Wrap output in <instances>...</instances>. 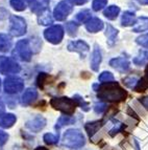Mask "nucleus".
<instances>
[{
  "mask_svg": "<svg viewBox=\"0 0 148 150\" xmlns=\"http://www.w3.org/2000/svg\"><path fill=\"white\" fill-rule=\"evenodd\" d=\"M72 10H73V6H72L69 0H63V1L57 3L54 11H53L54 19H57V21L65 20L69 16L70 13L72 12Z\"/></svg>",
  "mask_w": 148,
  "mask_h": 150,
  "instance_id": "obj_7",
  "label": "nucleus"
},
{
  "mask_svg": "<svg viewBox=\"0 0 148 150\" xmlns=\"http://www.w3.org/2000/svg\"><path fill=\"white\" fill-rule=\"evenodd\" d=\"M44 37L52 44H59L64 38V28L61 25H53L44 32Z\"/></svg>",
  "mask_w": 148,
  "mask_h": 150,
  "instance_id": "obj_5",
  "label": "nucleus"
},
{
  "mask_svg": "<svg viewBox=\"0 0 148 150\" xmlns=\"http://www.w3.org/2000/svg\"><path fill=\"white\" fill-rule=\"evenodd\" d=\"M3 110H4V104H3V102L1 100H0V113L2 112Z\"/></svg>",
  "mask_w": 148,
  "mask_h": 150,
  "instance_id": "obj_41",
  "label": "nucleus"
},
{
  "mask_svg": "<svg viewBox=\"0 0 148 150\" xmlns=\"http://www.w3.org/2000/svg\"><path fill=\"white\" fill-rule=\"evenodd\" d=\"M44 139V142L48 145H53V144H57L59 142V135H54L52 133H46L43 137Z\"/></svg>",
  "mask_w": 148,
  "mask_h": 150,
  "instance_id": "obj_30",
  "label": "nucleus"
},
{
  "mask_svg": "<svg viewBox=\"0 0 148 150\" xmlns=\"http://www.w3.org/2000/svg\"><path fill=\"white\" fill-rule=\"evenodd\" d=\"M98 80L100 81V82H111V81L114 80V76L112 73H110V71H103L102 74H100L98 77Z\"/></svg>",
  "mask_w": 148,
  "mask_h": 150,
  "instance_id": "obj_34",
  "label": "nucleus"
},
{
  "mask_svg": "<svg viewBox=\"0 0 148 150\" xmlns=\"http://www.w3.org/2000/svg\"><path fill=\"white\" fill-rule=\"evenodd\" d=\"M105 36L108 38V44L112 46V45H114V43L116 42L117 36H118V30L115 28L114 26H112L111 24H108Z\"/></svg>",
  "mask_w": 148,
  "mask_h": 150,
  "instance_id": "obj_19",
  "label": "nucleus"
},
{
  "mask_svg": "<svg viewBox=\"0 0 148 150\" xmlns=\"http://www.w3.org/2000/svg\"><path fill=\"white\" fill-rule=\"evenodd\" d=\"M147 88H148V79L147 78H142L141 80H139L137 82V85L135 86V91L142 93V91H145Z\"/></svg>",
  "mask_w": 148,
  "mask_h": 150,
  "instance_id": "obj_28",
  "label": "nucleus"
},
{
  "mask_svg": "<svg viewBox=\"0 0 148 150\" xmlns=\"http://www.w3.org/2000/svg\"><path fill=\"white\" fill-rule=\"evenodd\" d=\"M0 86H1V80H0Z\"/></svg>",
  "mask_w": 148,
  "mask_h": 150,
  "instance_id": "obj_45",
  "label": "nucleus"
},
{
  "mask_svg": "<svg viewBox=\"0 0 148 150\" xmlns=\"http://www.w3.org/2000/svg\"><path fill=\"white\" fill-rule=\"evenodd\" d=\"M21 70L20 65L18 62L14 61L10 58H2L0 60V73L3 75H8V74H18Z\"/></svg>",
  "mask_w": 148,
  "mask_h": 150,
  "instance_id": "obj_8",
  "label": "nucleus"
},
{
  "mask_svg": "<svg viewBox=\"0 0 148 150\" xmlns=\"http://www.w3.org/2000/svg\"><path fill=\"white\" fill-rule=\"evenodd\" d=\"M48 5H49V0H37L31 5V11L36 14H41L44 11L48 10Z\"/></svg>",
  "mask_w": 148,
  "mask_h": 150,
  "instance_id": "obj_18",
  "label": "nucleus"
},
{
  "mask_svg": "<svg viewBox=\"0 0 148 150\" xmlns=\"http://www.w3.org/2000/svg\"><path fill=\"white\" fill-rule=\"evenodd\" d=\"M24 88V82L19 77H8L4 80V90L6 93L14 95Z\"/></svg>",
  "mask_w": 148,
  "mask_h": 150,
  "instance_id": "obj_6",
  "label": "nucleus"
},
{
  "mask_svg": "<svg viewBox=\"0 0 148 150\" xmlns=\"http://www.w3.org/2000/svg\"><path fill=\"white\" fill-rule=\"evenodd\" d=\"M25 126L32 132H39L40 130H42L46 126V119L42 115H37L31 120L27 121Z\"/></svg>",
  "mask_w": 148,
  "mask_h": 150,
  "instance_id": "obj_10",
  "label": "nucleus"
},
{
  "mask_svg": "<svg viewBox=\"0 0 148 150\" xmlns=\"http://www.w3.org/2000/svg\"><path fill=\"white\" fill-rule=\"evenodd\" d=\"M70 1L76 5H82V4H84V3L88 2L89 0H70Z\"/></svg>",
  "mask_w": 148,
  "mask_h": 150,
  "instance_id": "obj_40",
  "label": "nucleus"
},
{
  "mask_svg": "<svg viewBox=\"0 0 148 150\" xmlns=\"http://www.w3.org/2000/svg\"><path fill=\"white\" fill-rule=\"evenodd\" d=\"M102 126L101 121H95V122H91V123H87L84 128H86L87 132L89 134V137H93L95 133L98 131V129Z\"/></svg>",
  "mask_w": 148,
  "mask_h": 150,
  "instance_id": "obj_22",
  "label": "nucleus"
},
{
  "mask_svg": "<svg viewBox=\"0 0 148 150\" xmlns=\"http://www.w3.org/2000/svg\"><path fill=\"white\" fill-rule=\"evenodd\" d=\"M50 105L57 110L62 111L66 115L71 117L75 112V108L77 104L73 99H70L68 97H61V98H52L50 100Z\"/></svg>",
  "mask_w": 148,
  "mask_h": 150,
  "instance_id": "obj_3",
  "label": "nucleus"
},
{
  "mask_svg": "<svg viewBox=\"0 0 148 150\" xmlns=\"http://www.w3.org/2000/svg\"><path fill=\"white\" fill-rule=\"evenodd\" d=\"M148 61V53H141L140 56L133 59V63L137 65H143Z\"/></svg>",
  "mask_w": 148,
  "mask_h": 150,
  "instance_id": "obj_33",
  "label": "nucleus"
},
{
  "mask_svg": "<svg viewBox=\"0 0 148 150\" xmlns=\"http://www.w3.org/2000/svg\"><path fill=\"white\" fill-rule=\"evenodd\" d=\"M38 20H39V24H42V25L51 24L52 23V17H51V14H50L49 10H46L43 13H41L40 16H39V18H38Z\"/></svg>",
  "mask_w": 148,
  "mask_h": 150,
  "instance_id": "obj_24",
  "label": "nucleus"
},
{
  "mask_svg": "<svg viewBox=\"0 0 148 150\" xmlns=\"http://www.w3.org/2000/svg\"><path fill=\"white\" fill-rule=\"evenodd\" d=\"M105 109H106V105L103 104V103L95 104V106H94V110H95V112H97V113H102Z\"/></svg>",
  "mask_w": 148,
  "mask_h": 150,
  "instance_id": "obj_38",
  "label": "nucleus"
},
{
  "mask_svg": "<svg viewBox=\"0 0 148 150\" xmlns=\"http://www.w3.org/2000/svg\"><path fill=\"white\" fill-rule=\"evenodd\" d=\"M148 30V17H140L136 22V25L133 26V33H141Z\"/></svg>",
  "mask_w": 148,
  "mask_h": 150,
  "instance_id": "obj_21",
  "label": "nucleus"
},
{
  "mask_svg": "<svg viewBox=\"0 0 148 150\" xmlns=\"http://www.w3.org/2000/svg\"><path fill=\"white\" fill-rule=\"evenodd\" d=\"M89 45L87 44L84 41L78 40V41H73V42H70L68 44V50L70 52H76L82 55V58H84L82 56L86 55V53L89 52Z\"/></svg>",
  "mask_w": 148,
  "mask_h": 150,
  "instance_id": "obj_12",
  "label": "nucleus"
},
{
  "mask_svg": "<svg viewBox=\"0 0 148 150\" xmlns=\"http://www.w3.org/2000/svg\"><path fill=\"white\" fill-rule=\"evenodd\" d=\"M74 122H75V120H74L73 118H71V117H69V115H63V117H61V118L59 119L55 128L59 129V128L63 127V126L70 125V124H73Z\"/></svg>",
  "mask_w": 148,
  "mask_h": 150,
  "instance_id": "obj_25",
  "label": "nucleus"
},
{
  "mask_svg": "<svg viewBox=\"0 0 148 150\" xmlns=\"http://www.w3.org/2000/svg\"><path fill=\"white\" fill-rule=\"evenodd\" d=\"M63 145L71 149L82 148L86 143L84 137L78 129H69L63 135Z\"/></svg>",
  "mask_w": 148,
  "mask_h": 150,
  "instance_id": "obj_2",
  "label": "nucleus"
},
{
  "mask_svg": "<svg viewBox=\"0 0 148 150\" xmlns=\"http://www.w3.org/2000/svg\"><path fill=\"white\" fill-rule=\"evenodd\" d=\"M26 1L29 3H32V2H35V1H37V0H26Z\"/></svg>",
  "mask_w": 148,
  "mask_h": 150,
  "instance_id": "obj_44",
  "label": "nucleus"
},
{
  "mask_svg": "<svg viewBox=\"0 0 148 150\" xmlns=\"http://www.w3.org/2000/svg\"><path fill=\"white\" fill-rule=\"evenodd\" d=\"M77 30H78V24L77 23L73 22V21H69V22L66 23V32L71 37L76 36Z\"/></svg>",
  "mask_w": 148,
  "mask_h": 150,
  "instance_id": "obj_26",
  "label": "nucleus"
},
{
  "mask_svg": "<svg viewBox=\"0 0 148 150\" xmlns=\"http://www.w3.org/2000/svg\"><path fill=\"white\" fill-rule=\"evenodd\" d=\"M35 150H48V149H46L45 147H41V146H40V147H37V148H36Z\"/></svg>",
  "mask_w": 148,
  "mask_h": 150,
  "instance_id": "obj_43",
  "label": "nucleus"
},
{
  "mask_svg": "<svg viewBox=\"0 0 148 150\" xmlns=\"http://www.w3.org/2000/svg\"><path fill=\"white\" fill-rule=\"evenodd\" d=\"M94 89L97 91V97L100 100L108 101V102L118 103L124 101L127 97L126 90L119 85L118 82H106L101 85L94 84Z\"/></svg>",
  "mask_w": 148,
  "mask_h": 150,
  "instance_id": "obj_1",
  "label": "nucleus"
},
{
  "mask_svg": "<svg viewBox=\"0 0 148 150\" xmlns=\"http://www.w3.org/2000/svg\"><path fill=\"white\" fill-rule=\"evenodd\" d=\"M10 5L13 6V8L18 12H22L26 8L25 6L24 2H23V0H10Z\"/></svg>",
  "mask_w": 148,
  "mask_h": 150,
  "instance_id": "obj_31",
  "label": "nucleus"
},
{
  "mask_svg": "<svg viewBox=\"0 0 148 150\" xmlns=\"http://www.w3.org/2000/svg\"><path fill=\"white\" fill-rule=\"evenodd\" d=\"M139 2L142 4H148V0H139Z\"/></svg>",
  "mask_w": 148,
  "mask_h": 150,
  "instance_id": "obj_42",
  "label": "nucleus"
},
{
  "mask_svg": "<svg viewBox=\"0 0 148 150\" xmlns=\"http://www.w3.org/2000/svg\"><path fill=\"white\" fill-rule=\"evenodd\" d=\"M73 100L75 101L77 105L82 108V109H84V111H88V110L90 109V108H89V103L86 102V101L84 100V98H82L79 95H75V96H74Z\"/></svg>",
  "mask_w": 148,
  "mask_h": 150,
  "instance_id": "obj_29",
  "label": "nucleus"
},
{
  "mask_svg": "<svg viewBox=\"0 0 148 150\" xmlns=\"http://www.w3.org/2000/svg\"><path fill=\"white\" fill-rule=\"evenodd\" d=\"M91 19V12L89 10H84L77 13L76 15V20L78 22H88Z\"/></svg>",
  "mask_w": 148,
  "mask_h": 150,
  "instance_id": "obj_27",
  "label": "nucleus"
},
{
  "mask_svg": "<svg viewBox=\"0 0 148 150\" xmlns=\"http://www.w3.org/2000/svg\"><path fill=\"white\" fill-rule=\"evenodd\" d=\"M101 50L100 47H98V45H95L93 53H92V58H91V68L94 71H98L100 63H101Z\"/></svg>",
  "mask_w": 148,
  "mask_h": 150,
  "instance_id": "obj_14",
  "label": "nucleus"
},
{
  "mask_svg": "<svg viewBox=\"0 0 148 150\" xmlns=\"http://www.w3.org/2000/svg\"><path fill=\"white\" fill-rule=\"evenodd\" d=\"M110 65H111L113 68H115L116 70L120 71V73H124V71L129 69L131 62L124 57H118V58L112 59V60L110 61Z\"/></svg>",
  "mask_w": 148,
  "mask_h": 150,
  "instance_id": "obj_11",
  "label": "nucleus"
},
{
  "mask_svg": "<svg viewBox=\"0 0 148 150\" xmlns=\"http://www.w3.org/2000/svg\"><path fill=\"white\" fill-rule=\"evenodd\" d=\"M10 34L14 37H20L23 36L26 33L27 25L26 22L22 17L19 16H12L10 17Z\"/></svg>",
  "mask_w": 148,
  "mask_h": 150,
  "instance_id": "obj_4",
  "label": "nucleus"
},
{
  "mask_svg": "<svg viewBox=\"0 0 148 150\" xmlns=\"http://www.w3.org/2000/svg\"><path fill=\"white\" fill-rule=\"evenodd\" d=\"M136 20L137 18L136 15H135V13L126 11V12H124L123 15H122L121 24H122V26H131V25L136 23Z\"/></svg>",
  "mask_w": 148,
  "mask_h": 150,
  "instance_id": "obj_20",
  "label": "nucleus"
},
{
  "mask_svg": "<svg viewBox=\"0 0 148 150\" xmlns=\"http://www.w3.org/2000/svg\"><path fill=\"white\" fill-rule=\"evenodd\" d=\"M8 140V134L6 132H4L3 130H0V147L3 146L5 143Z\"/></svg>",
  "mask_w": 148,
  "mask_h": 150,
  "instance_id": "obj_37",
  "label": "nucleus"
},
{
  "mask_svg": "<svg viewBox=\"0 0 148 150\" xmlns=\"http://www.w3.org/2000/svg\"><path fill=\"white\" fill-rule=\"evenodd\" d=\"M12 38L6 34H0V52L6 53L12 47Z\"/></svg>",
  "mask_w": 148,
  "mask_h": 150,
  "instance_id": "obj_17",
  "label": "nucleus"
},
{
  "mask_svg": "<svg viewBox=\"0 0 148 150\" xmlns=\"http://www.w3.org/2000/svg\"><path fill=\"white\" fill-rule=\"evenodd\" d=\"M16 52L21 60L25 62H29L31 60V50H30L28 39L18 41V43L16 44Z\"/></svg>",
  "mask_w": 148,
  "mask_h": 150,
  "instance_id": "obj_9",
  "label": "nucleus"
},
{
  "mask_svg": "<svg viewBox=\"0 0 148 150\" xmlns=\"http://www.w3.org/2000/svg\"><path fill=\"white\" fill-rule=\"evenodd\" d=\"M137 43L140 44L141 46H143V47L148 48V34L140 36V37L137 39Z\"/></svg>",
  "mask_w": 148,
  "mask_h": 150,
  "instance_id": "obj_36",
  "label": "nucleus"
},
{
  "mask_svg": "<svg viewBox=\"0 0 148 150\" xmlns=\"http://www.w3.org/2000/svg\"><path fill=\"white\" fill-rule=\"evenodd\" d=\"M17 121L15 115L13 113H0V127L10 128Z\"/></svg>",
  "mask_w": 148,
  "mask_h": 150,
  "instance_id": "obj_15",
  "label": "nucleus"
},
{
  "mask_svg": "<svg viewBox=\"0 0 148 150\" xmlns=\"http://www.w3.org/2000/svg\"><path fill=\"white\" fill-rule=\"evenodd\" d=\"M139 101H140V103L144 106V107L148 108V97L140 98V100H139Z\"/></svg>",
  "mask_w": 148,
  "mask_h": 150,
  "instance_id": "obj_39",
  "label": "nucleus"
},
{
  "mask_svg": "<svg viewBox=\"0 0 148 150\" xmlns=\"http://www.w3.org/2000/svg\"><path fill=\"white\" fill-rule=\"evenodd\" d=\"M119 13H120V8L117 5H111L104 11V16L110 20H114L118 17Z\"/></svg>",
  "mask_w": 148,
  "mask_h": 150,
  "instance_id": "obj_23",
  "label": "nucleus"
},
{
  "mask_svg": "<svg viewBox=\"0 0 148 150\" xmlns=\"http://www.w3.org/2000/svg\"><path fill=\"white\" fill-rule=\"evenodd\" d=\"M38 98V91L35 88H28L24 91L21 97V104L24 106H28Z\"/></svg>",
  "mask_w": 148,
  "mask_h": 150,
  "instance_id": "obj_13",
  "label": "nucleus"
},
{
  "mask_svg": "<svg viewBox=\"0 0 148 150\" xmlns=\"http://www.w3.org/2000/svg\"><path fill=\"white\" fill-rule=\"evenodd\" d=\"M137 82H138V79L135 77H127L123 80V83L129 88H135V86L137 85Z\"/></svg>",
  "mask_w": 148,
  "mask_h": 150,
  "instance_id": "obj_35",
  "label": "nucleus"
},
{
  "mask_svg": "<svg viewBox=\"0 0 148 150\" xmlns=\"http://www.w3.org/2000/svg\"><path fill=\"white\" fill-rule=\"evenodd\" d=\"M147 77H148V70H147Z\"/></svg>",
  "mask_w": 148,
  "mask_h": 150,
  "instance_id": "obj_46",
  "label": "nucleus"
},
{
  "mask_svg": "<svg viewBox=\"0 0 148 150\" xmlns=\"http://www.w3.org/2000/svg\"><path fill=\"white\" fill-rule=\"evenodd\" d=\"M108 3V0H93V3H92V8L95 12H98V11L102 10Z\"/></svg>",
  "mask_w": 148,
  "mask_h": 150,
  "instance_id": "obj_32",
  "label": "nucleus"
},
{
  "mask_svg": "<svg viewBox=\"0 0 148 150\" xmlns=\"http://www.w3.org/2000/svg\"><path fill=\"white\" fill-rule=\"evenodd\" d=\"M86 28L90 33H97L103 28V22L99 18H91L88 22H86Z\"/></svg>",
  "mask_w": 148,
  "mask_h": 150,
  "instance_id": "obj_16",
  "label": "nucleus"
}]
</instances>
